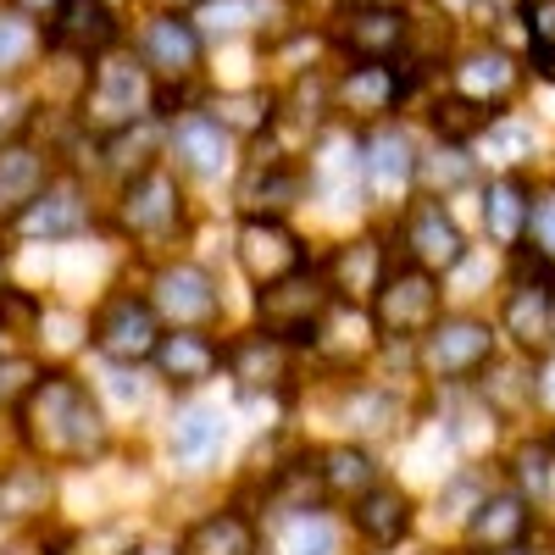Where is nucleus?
I'll return each instance as SVG.
<instances>
[{"mask_svg":"<svg viewBox=\"0 0 555 555\" xmlns=\"http://www.w3.org/2000/svg\"><path fill=\"white\" fill-rule=\"evenodd\" d=\"M17 416H23V439L44 461H89L106 450V416L95 411L89 389L67 373H44Z\"/></svg>","mask_w":555,"mask_h":555,"instance_id":"1","label":"nucleus"},{"mask_svg":"<svg viewBox=\"0 0 555 555\" xmlns=\"http://www.w3.org/2000/svg\"><path fill=\"white\" fill-rule=\"evenodd\" d=\"M156 112V78L145 62H133V56H101L95 78H89L83 89V122L95 128V133H122L133 122H145Z\"/></svg>","mask_w":555,"mask_h":555,"instance_id":"2","label":"nucleus"},{"mask_svg":"<svg viewBox=\"0 0 555 555\" xmlns=\"http://www.w3.org/2000/svg\"><path fill=\"white\" fill-rule=\"evenodd\" d=\"M334 306H339V295L328 284V272H289V278H278V284L261 289L256 317H261V328L272 339L317 345V334H322V322H328Z\"/></svg>","mask_w":555,"mask_h":555,"instance_id":"3","label":"nucleus"},{"mask_svg":"<svg viewBox=\"0 0 555 555\" xmlns=\"http://www.w3.org/2000/svg\"><path fill=\"white\" fill-rule=\"evenodd\" d=\"M167 339V322L156 311V300L145 295H112L95 322H89V345H95L112 366H139V361H156Z\"/></svg>","mask_w":555,"mask_h":555,"instance_id":"4","label":"nucleus"},{"mask_svg":"<svg viewBox=\"0 0 555 555\" xmlns=\"http://www.w3.org/2000/svg\"><path fill=\"white\" fill-rule=\"evenodd\" d=\"M416 361L434 384H467L494 361V328L483 317H439L416 339Z\"/></svg>","mask_w":555,"mask_h":555,"instance_id":"5","label":"nucleus"},{"mask_svg":"<svg viewBox=\"0 0 555 555\" xmlns=\"http://www.w3.org/2000/svg\"><path fill=\"white\" fill-rule=\"evenodd\" d=\"M373 322H378V334L389 339H423L434 322H439V278L423 272V267H395L384 278V289L373 300Z\"/></svg>","mask_w":555,"mask_h":555,"instance_id":"6","label":"nucleus"},{"mask_svg":"<svg viewBox=\"0 0 555 555\" xmlns=\"http://www.w3.org/2000/svg\"><path fill=\"white\" fill-rule=\"evenodd\" d=\"M117 217L133 240H145V245H162L178 234V222H183V195H178V178L162 172V167H145V172H133L122 183V201H117Z\"/></svg>","mask_w":555,"mask_h":555,"instance_id":"7","label":"nucleus"},{"mask_svg":"<svg viewBox=\"0 0 555 555\" xmlns=\"http://www.w3.org/2000/svg\"><path fill=\"white\" fill-rule=\"evenodd\" d=\"M400 240H405V261L423 267V272H450L467 261V234H461V222L450 217L444 201H416L405 217H400Z\"/></svg>","mask_w":555,"mask_h":555,"instance_id":"8","label":"nucleus"},{"mask_svg":"<svg viewBox=\"0 0 555 555\" xmlns=\"http://www.w3.org/2000/svg\"><path fill=\"white\" fill-rule=\"evenodd\" d=\"M201 51H206V34L190 23V17H178V12H162L145 23V34H139V62L151 67V78L162 89L172 83H190L201 73Z\"/></svg>","mask_w":555,"mask_h":555,"instance_id":"9","label":"nucleus"},{"mask_svg":"<svg viewBox=\"0 0 555 555\" xmlns=\"http://www.w3.org/2000/svg\"><path fill=\"white\" fill-rule=\"evenodd\" d=\"M234 256H240V272L250 278V284H278V278L300 272L306 261V245L289 234L278 217H245L240 234H234Z\"/></svg>","mask_w":555,"mask_h":555,"instance_id":"10","label":"nucleus"},{"mask_svg":"<svg viewBox=\"0 0 555 555\" xmlns=\"http://www.w3.org/2000/svg\"><path fill=\"white\" fill-rule=\"evenodd\" d=\"M156 311L172 328H206V322L222 311L217 278L201 261H172L156 272Z\"/></svg>","mask_w":555,"mask_h":555,"instance_id":"11","label":"nucleus"},{"mask_svg":"<svg viewBox=\"0 0 555 555\" xmlns=\"http://www.w3.org/2000/svg\"><path fill=\"white\" fill-rule=\"evenodd\" d=\"M405 89H411V73H400L395 62H350L334 78V112H345V117H389Z\"/></svg>","mask_w":555,"mask_h":555,"instance_id":"12","label":"nucleus"},{"mask_svg":"<svg viewBox=\"0 0 555 555\" xmlns=\"http://www.w3.org/2000/svg\"><path fill=\"white\" fill-rule=\"evenodd\" d=\"M89 228V201H83V183L78 178H51L39 190V201L12 222V234H23V240H73V234H83Z\"/></svg>","mask_w":555,"mask_h":555,"instance_id":"13","label":"nucleus"},{"mask_svg":"<svg viewBox=\"0 0 555 555\" xmlns=\"http://www.w3.org/2000/svg\"><path fill=\"white\" fill-rule=\"evenodd\" d=\"M328 284H334V295L345 300V306H366V300H378V289H384V278L395 272L389 267V250H384V240L378 234H361V240H345L334 256H328Z\"/></svg>","mask_w":555,"mask_h":555,"instance_id":"14","label":"nucleus"},{"mask_svg":"<svg viewBox=\"0 0 555 555\" xmlns=\"http://www.w3.org/2000/svg\"><path fill=\"white\" fill-rule=\"evenodd\" d=\"M334 39L350 51V62H395L405 44V17L395 7H350L334 17Z\"/></svg>","mask_w":555,"mask_h":555,"instance_id":"15","label":"nucleus"},{"mask_svg":"<svg viewBox=\"0 0 555 555\" xmlns=\"http://www.w3.org/2000/svg\"><path fill=\"white\" fill-rule=\"evenodd\" d=\"M500 334H512L522 356H544L555 345V284H512L500 306Z\"/></svg>","mask_w":555,"mask_h":555,"instance_id":"16","label":"nucleus"},{"mask_svg":"<svg viewBox=\"0 0 555 555\" xmlns=\"http://www.w3.org/2000/svg\"><path fill=\"white\" fill-rule=\"evenodd\" d=\"M361 183H366V167H361V139L334 128V133H322L317 139V151H311V190L328 201V206H350L361 195Z\"/></svg>","mask_w":555,"mask_h":555,"instance_id":"17","label":"nucleus"},{"mask_svg":"<svg viewBox=\"0 0 555 555\" xmlns=\"http://www.w3.org/2000/svg\"><path fill=\"white\" fill-rule=\"evenodd\" d=\"M416 145L400 133V128H378L361 139V167H366V190L378 201H400L411 183H416Z\"/></svg>","mask_w":555,"mask_h":555,"instance_id":"18","label":"nucleus"},{"mask_svg":"<svg viewBox=\"0 0 555 555\" xmlns=\"http://www.w3.org/2000/svg\"><path fill=\"white\" fill-rule=\"evenodd\" d=\"M222 366L234 373V384L245 395H261V389H278L289 378V345L272 339L267 328H256V334H240L234 345L222 350Z\"/></svg>","mask_w":555,"mask_h":555,"instance_id":"19","label":"nucleus"},{"mask_svg":"<svg viewBox=\"0 0 555 555\" xmlns=\"http://www.w3.org/2000/svg\"><path fill=\"white\" fill-rule=\"evenodd\" d=\"M44 183H51V162H44V151L23 145V139L0 145V222H17L39 201Z\"/></svg>","mask_w":555,"mask_h":555,"instance_id":"20","label":"nucleus"},{"mask_svg":"<svg viewBox=\"0 0 555 555\" xmlns=\"http://www.w3.org/2000/svg\"><path fill=\"white\" fill-rule=\"evenodd\" d=\"M217 366H222V345H217L211 334H201V328H172V334L162 339V350H156V373H162L172 389L206 384Z\"/></svg>","mask_w":555,"mask_h":555,"instance_id":"21","label":"nucleus"},{"mask_svg":"<svg viewBox=\"0 0 555 555\" xmlns=\"http://www.w3.org/2000/svg\"><path fill=\"white\" fill-rule=\"evenodd\" d=\"M517 62L505 56V51H494V44H483V51H467L455 62V73H450V83H455V95L461 101H478V106H500L505 95L517 89Z\"/></svg>","mask_w":555,"mask_h":555,"instance_id":"22","label":"nucleus"},{"mask_svg":"<svg viewBox=\"0 0 555 555\" xmlns=\"http://www.w3.org/2000/svg\"><path fill=\"white\" fill-rule=\"evenodd\" d=\"M51 39L62 44V51L101 56L106 44L117 39L112 0H62V7H56V23H51Z\"/></svg>","mask_w":555,"mask_h":555,"instance_id":"23","label":"nucleus"},{"mask_svg":"<svg viewBox=\"0 0 555 555\" xmlns=\"http://www.w3.org/2000/svg\"><path fill=\"white\" fill-rule=\"evenodd\" d=\"M51 500H56V478L44 461H17V467L0 473V522H39L44 512H51Z\"/></svg>","mask_w":555,"mask_h":555,"instance_id":"24","label":"nucleus"},{"mask_svg":"<svg viewBox=\"0 0 555 555\" xmlns=\"http://www.w3.org/2000/svg\"><path fill=\"white\" fill-rule=\"evenodd\" d=\"M350 522H356V533L373 544V550H389V544H400L411 533V494L378 483L373 494H361L350 505Z\"/></svg>","mask_w":555,"mask_h":555,"instance_id":"25","label":"nucleus"},{"mask_svg":"<svg viewBox=\"0 0 555 555\" xmlns=\"http://www.w3.org/2000/svg\"><path fill=\"white\" fill-rule=\"evenodd\" d=\"M528 500L517 494V489H500V494H489L478 512L467 517V539L478 544V550H517L522 544V533H528Z\"/></svg>","mask_w":555,"mask_h":555,"instance_id":"26","label":"nucleus"},{"mask_svg":"<svg viewBox=\"0 0 555 555\" xmlns=\"http://www.w3.org/2000/svg\"><path fill=\"white\" fill-rule=\"evenodd\" d=\"M167 145H172L178 167L195 172V178H217V172L228 167V128L211 122V117H183V122H172Z\"/></svg>","mask_w":555,"mask_h":555,"instance_id":"27","label":"nucleus"},{"mask_svg":"<svg viewBox=\"0 0 555 555\" xmlns=\"http://www.w3.org/2000/svg\"><path fill=\"white\" fill-rule=\"evenodd\" d=\"M172 455L183 461V467H206V461H217L222 439H228V423H222V411L195 400V405H178L172 416Z\"/></svg>","mask_w":555,"mask_h":555,"instance_id":"28","label":"nucleus"},{"mask_svg":"<svg viewBox=\"0 0 555 555\" xmlns=\"http://www.w3.org/2000/svg\"><path fill=\"white\" fill-rule=\"evenodd\" d=\"M317 467H322V494H334L345 505H356L361 494L378 489V461H373V450H366V444H334V450H322Z\"/></svg>","mask_w":555,"mask_h":555,"instance_id":"29","label":"nucleus"},{"mask_svg":"<svg viewBox=\"0 0 555 555\" xmlns=\"http://www.w3.org/2000/svg\"><path fill=\"white\" fill-rule=\"evenodd\" d=\"M528 217H533V195L517 172H500L483 195V228L494 245H517L528 234Z\"/></svg>","mask_w":555,"mask_h":555,"instance_id":"30","label":"nucleus"},{"mask_svg":"<svg viewBox=\"0 0 555 555\" xmlns=\"http://www.w3.org/2000/svg\"><path fill=\"white\" fill-rule=\"evenodd\" d=\"M284 17H289V0H206L195 12V28L211 39H234V34L284 23Z\"/></svg>","mask_w":555,"mask_h":555,"instance_id":"31","label":"nucleus"},{"mask_svg":"<svg viewBox=\"0 0 555 555\" xmlns=\"http://www.w3.org/2000/svg\"><path fill=\"white\" fill-rule=\"evenodd\" d=\"M272 555H339V528L322 517L317 505L278 512V522H272Z\"/></svg>","mask_w":555,"mask_h":555,"instance_id":"32","label":"nucleus"},{"mask_svg":"<svg viewBox=\"0 0 555 555\" xmlns=\"http://www.w3.org/2000/svg\"><path fill=\"white\" fill-rule=\"evenodd\" d=\"M373 339H378V322L366 317L361 306H334L328 311V322H322V334H317V350L328 356V361H339V366H350V361H361L366 350H373Z\"/></svg>","mask_w":555,"mask_h":555,"instance_id":"33","label":"nucleus"},{"mask_svg":"<svg viewBox=\"0 0 555 555\" xmlns=\"http://www.w3.org/2000/svg\"><path fill=\"white\" fill-rule=\"evenodd\" d=\"M300 195H306V178L289 172V167H272V162H256L250 178L240 183V206L250 217H278V211H289Z\"/></svg>","mask_w":555,"mask_h":555,"instance_id":"34","label":"nucleus"},{"mask_svg":"<svg viewBox=\"0 0 555 555\" xmlns=\"http://www.w3.org/2000/svg\"><path fill=\"white\" fill-rule=\"evenodd\" d=\"M183 555H256V522L240 512H211L206 522L190 528Z\"/></svg>","mask_w":555,"mask_h":555,"instance_id":"35","label":"nucleus"},{"mask_svg":"<svg viewBox=\"0 0 555 555\" xmlns=\"http://www.w3.org/2000/svg\"><path fill=\"white\" fill-rule=\"evenodd\" d=\"M211 122H222L228 133H261L278 122V101L267 89H240V95H217L211 101Z\"/></svg>","mask_w":555,"mask_h":555,"instance_id":"36","label":"nucleus"},{"mask_svg":"<svg viewBox=\"0 0 555 555\" xmlns=\"http://www.w3.org/2000/svg\"><path fill=\"white\" fill-rule=\"evenodd\" d=\"M39 28L28 12H0V78H17L39 56Z\"/></svg>","mask_w":555,"mask_h":555,"instance_id":"37","label":"nucleus"},{"mask_svg":"<svg viewBox=\"0 0 555 555\" xmlns=\"http://www.w3.org/2000/svg\"><path fill=\"white\" fill-rule=\"evenodd\" d=\"M494 117H500L494 106L461 101V95H450V101H439V106H434V128H439V139H450V145H467V139L489 133V122H494Z\"/></svg>","mask_w":555,"mask_h":555,"instance_id":"38","label":"nucleus"},{"mask_svg":"<svg viewBox=\"0 0 555 555\" xmlns=\"http://www.w3.org/2000/svg\"><path fill=\"white\" fill-rule=\"evenodd\" d=\"M483 373H489V378H483V405H489L494 416H505V411H522V405L539 395V384L522 373V366H494V361H489Z\"/></svg>","mask_w":555,"mask_h":555,"instance_id":"39","label":"nucleus"},{"mask_svg":"<svg viewBox=\"0 0 555 555\" xmlns=\"http://www.w3.org/2000/svg\"><path fill=\"white\" fill-rule=\"evenodd\" d=\"M478 145H483V162H494V167L512 172L517 162L533 156V128H528V122H505V117H494L489 133H478Z\"/></svg>","mask_w":555,"mask_h":555,"instance_id":"40","label":"nucleus"},{"mask_svg":"<svg viewBox=\"0 0 555 555\" xmlns=\"http://www.w3.org/2000/svg\"><path fill=\"white\" fill-rule=\"evenodd\" d=\"M345 416H350V428H356L361 439H378V434L395 428L400 405H395V395H384V389H356V395L345 400Z\"/></svg>","mask_w":555,"mask_h":555,"instance_id":"41","label":"nucleus"},{"mask_svg":"<svg viewBox=\"0 0 555 555\" xmlns=\"http://www.w3.org/2000/svg\"><path fill=\"white\" fill-rule=\"evenodd\" d=\"M416 178H423L434 195H444V190H461V183L473 178V162L461 156L455 145H439V151H428L423 162H416Z\"/></svg>","mask_w":555,"mask_h":555,"instance_id":"42","label":"nucleus"},{"mask_svg":"<svg viewBox=\"0 0 555 555\" xmlns=\"http://www.w3.org/2000/svg\"><path fill=\"white\" fill-rule=\"evenodd\" d=\"M550 461H555L550 444H522L512 455V483H517L522 500H544L550 494Z\"/></svg>","mask_w":555,"mask_h":555,"instance_id":"43","label":"nucleus"},{"mask_svg":"<svg viewBox=\"0 0 555 555\" xmlns=\"http://www.w3.org/2000/svg\"><path fill=\"white\" fill-rule=\"evenodd\" d=\"M39 378L44 373H39L34 356H7V361H0V411H23V400L34 395Z\"/></svg>","mask_w":555,"mask_h":555,"instance_id":"44","label":"nucleus"},{"mask_svg":"<svg viewBox=\"0 0 555 555\" xmlns=\"http://www.w3.org/2000/svg\"><path fill=\"white\" fill-rule=\"evenodd\" d=\"M133 550H139V539L122 522H101V528L73 539V555H133Z\"/></svg>","mask_w":555,"mask_h":555,"instance_id":"45","label":"nucleus"},{"mask_svg":"<svg viewBox=\"0 0 555 555\" xmlns=\"http://www.w3.org/2000/svg\"><path fill=\"white\" fill-rule=\"evenodd\" d=\"M522 17H528V44L539 56H555V0H528Z\"/></svg>","mask_w":555,"mask_h":555,"instance_id":"46","label":"nucleus"},{"mask_svg":"<svg viewBox=\"0 0 555 555\" xmlns=\"http://www.w3.org/2000/svg\"><path fill=\"white\" fill-rule=\"evenodd\" d=\"M528 234H533V250H544L555 261V190H544L533 201V217H528Z\"/></svg>","mask_w":555,"mask_h":555,"instance_id":"47","label":"nucleus"},{"mask_svg":"<svg viewBox=\"0 0 555 555\" xmlns=\"http://www.w3.org/2000/svg\"><path fill=\"white\" fill-rule=\"evenodd\" d=\"M539 405H544V411H555V361L539 373Z\"/></svg>","mask_w":555,"mask_h":555,"instance_id":"48","label":"nucleus"},{"mask_svg":"<svg viewBox=\"0 0 555 555\" xmlns=\"http://www.w3.org/2000/svg\"><path fill=\"white\" fill-rule=\"evenodd\" d=\"M62 0H17V12H28V17H39V12H56Z\"/></svg>","mask_w":555,"mask_h":555,"instance_id":"49","label":"nucleus"},{"mask_svg":"<svg viewBox=\"0 0 555 555\" xmlns=\"http://www.w3.org/2000/svg\"><path fill=\"white\" fill-rule=\"evenodd\" d=\"M133 555H183V544H139Z\"/></svg>","mask_w":555,"mask_h":555,"instance_id":"50","label":"nucleus"},{"mask_svg":"<svg viewBox=\"0 0 555 555\" xmlns=\"http://www.w3.org/2000/svg\"><path fill=\"white\" fill-rule=\"evenodd\" d=\"M206 0H167V12H178V17H190V12H201Z\"/></svg>","mask_w":555,"mask_h":555,"instance_id":"51","label":"nucleus"},{"mask_svg":"<svg viewBox=\"0 0 555 555\" xmlns=\"http://www.w3.org/2000/svg\"><path fill=\"white\" fill-rule=\"evenodd\" d=\"M0 555H44L39 544H12V550H0Z\"/></svg>","mask_w":555,"mask_h":555,"instance_id":"52","label":"nucleus"},{"mask_svg":"<svg viewBox=\"0 0 555 555\" xmlns=\"http://www.w3.org/2000/svg\"><path fill=\"white\" fill-rule=\"evenodd\" d=\"M539 73H544V78L555 83V56H539Z\"/></svg>","mask_w":555,"mask_h":555,"instance_id":"53","label":"nucleus"},{"mask_svg":"<svg viewBox=\"0 0 555 555\" xmlns=\"http://www.w3.org/2000/svg\"><path fill=\"white\" fill-rule=\"evenodd\" d=\"M489 7H500V12H512V7H528V0H489Z\"/></svg>","mask_w":555,"mask_h":555,"instance_id":"54","label":"nucleus"},{"mask_svg":"<svg viewBox=\"0 0 555 555\" xmlns=\"http://www.w3.org/2000/svg\"><path fill=\"white\" fill-rule=\"evenodd\" d=\"M356 7H400V0H356Z\"/></svg>","mask_w":555,"mask_h":555,"instance_id":"55","label":"nucleus"},{"mask_svg":"<svg viewBox=\"0 0 555 555\" xmlns=\"http://www.w3.org/2000/svg\"><path fill=\"white\" fill-rule=\"evenodd\" d=\"M483 555H528V550H522V544H517V550H483Z\"/></svg>","mask_w":555,"mask_h":555,"instance_id":"56","label":"nucleus"},{"mask_svg":"<svg viewBox=\"0 0 555 555\" xmlns=\"http://www.w3.org/2000/svg\"><path fill=\"white\" fill-rule=\"evenodd\" d=\"M450 7H455V17H461V12H467V7H473V0H450Z\"/></svg>","mask_w":555,"mask_h":555,"instance_id":"57","label":"nucleus"},{"mask_svg":"<svg viewBox=\"0 0 555 555\" xmlns=\"http://www.w3.org/2000/svg\"><path fill=\"white\" fill-rule=\"evenodd\" d=\"M0 278H7V261H0ZM0 289H7V284H0Z\"/></svg>","mask_w":555,"mask_h":555,"instance_id":"58","label":"nucleus"},{"mask_svg":"<svg viewBox=\"0 0 555 555\" xmlns=\"http://www.w3.org/2000/svg\"><path fill=\"white\" fill-rule=\"evenodd\" d=\"M428 555H444V550H428Z\"/></svg>","mask_w":555,"mask_h":555,"instance_id":"59","label":"nucleus"},{"mask_svg":"<svg viewBox=\"0 0 555 555\" xmlns=\"http://www.w3.org/2000/svg\"><path fill=\"white\" fill-rule=\"evenodd\" d=\"M0 339H7V328H0Z\"/></svg>","mask_w":555,"mask_h":555,"instance_id":"60","label":"nucleus"},{"mask_svg":"<svg viewBox=\"0 0 555 555\" xmlns=\"http://www.w3.org/2000/svg\"><path fill=\"white\" fill-rule=\"evenodd\" d=\"M550 450H555V439H550Z\"/></svg>","mask_w":555,"mask_h":555,"instance_id":"61","label":"nucleus"}]
</instances>
